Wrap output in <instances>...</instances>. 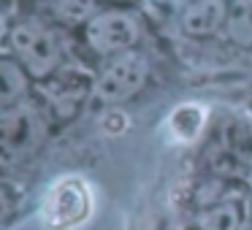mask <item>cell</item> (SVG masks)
Returning a JSON list of instances; mask_svg holds the SVG:
<instances>
[{"instance_id":"obj_1","label":"cell","mask_w":252,"mask_h":230,"mask_svg":"<svg viewBox=\"0 0 252 230\" xmlns=\"http://www.w3.org/2000/svg\"><path fill=\"white\" fill-rule=\"evenodd\" d=\"M8 44H11L14 60L25 68L30 79L55 76L63 65V41L55 28L38 19H17L8 30Z\"/></svg>"},{"instance_id":"obj_2","label":"cell","mask_w":252,"mask_h":230,"mask_svg":"<svg viewBox=\"0 0 252 230\" xmlns=\"http://www.w3.org/2000/svg\"><path fill=\"white\" fill-rule=\"evenodd\" d=\"M46 119L44 111L35 106H14L0 111V173L25 165L30 157L38 154L46 141Z\"/></svg>"},{"instance_id":"obj_3","label":"cell","mask_w":252,"mask_h":230,"mask_svg":"<svg viewBox=\"0 0 252 230\" xmlns=\"http://www.w3.org/2000/svg\"><path fill=\"white\" fill-rule=\"evenodd\" d=\"M93 211V195L84 179L63 176L46 190L41 203V222L46 230H73Z\"/></svg>"},{"instance_id":"obj_4","label":"cell","mask_w":252,"mask_h":230,"mask_svg":"<svg viewBox=\"0 0 252 230\" xmlns=\"http://www.w3.org/2000/svg\"><path fill=\"white\" fill-rule=\"evenodd\" d=\"M149 79V62L141 52H125V55L109 57L100 73L95 76L93 95L106 106H120L136 98Z\"/></svg>"},{"instance_id":"obj_5","label":"cell","mask_w":252,"mask_h":230,"mask_svg":"<svg viewBox=\"0 0 252 230\" xmlns=\"http://www.w3.org/2000/svg\"><path fill=\"white\" fill-rule=\"evenodd\" d=\"M141 38V22L130 11L109 8V11L93 14L84 22V41L100 57H117L133 52Z\"/></svg>"},{"instance_id":"obj_6","label":"cell","mask_w":252,"mask_h":230,"mask_svg":"<svg viewBox=\"0 0 252 230\" xmlns=\"http://www.w3.org/2000/svg\"><path fill=\"white\" fill-rule=\"evenodd\" d=\"M93 87H95V79H90L87 73L57 71L55 76L44 79V84L38 87L41 106H44V111L49 116L71 119V116H76V111L82 109L87 95H93Z\"/></svg>"},{"instance_id":"obj_7","label":"cell","mask_w":252,"mask_h":230,"mask_svg":"<svg viewBox=\"0 0 252 230\" xmlns=\"http://www.w3.org/2000/svg\"><path fill=\"white\" fill-rule=\"evenodd\" d=\"M252 211V198L241 192H220L198 208V230H244Z\"/></svg>"},{"instance_id":"obj_8","label":"cell","mask_w":252,"mask_h":230,"mask_svg":"<svg viewBox=\"0 0 252 230\" xmlns=\"http://www.w3.org/2000/svg\"><path fill=\"white\" fill-rule=\"evenodd\" d=\"M228 22L225 0H190L179 17V28L190 38H212Z\"/></svg>"},{"instance_id":"obj_9","label":"cell","mask_w":252,"mask_h":230,"mask_svg":"<svg viewBox=\"0 0 252 230\" xmlns=\"http://www.w3.org/2000/svg\"><path fill=\"white\" fill-rule=\"evenodd\" d=\"M217 157H225L228 165H252V122L230 119L222 130Z\"/></svg>"},{"instance_id":"obj_10","label":"cell","mask_w":252,"mask_h":230,"mask_svg":"<svg viewBox=\"0 0 252 230\" xmlns=\"http://www.w3.org/2000/svg\"><path fill=\"white\" fill-rule=\"evenodd\" d=\"M30 76L17 60L0 57V111H8L28 98Z\"/></svg>"},{"instance_id":"obj_11","label":"cell","mask_w":252,"mask_h":230,"mask_svg":"<svg viewBox=\"0 0 252 230\" xmlns=\"http://www.w3.org/2000/svg\"><path fill=\"white\" fill-rule=\"evenodd\" d=\"M230 44L252 49V0H233L228 6V22H225Z\"/></svg>"},{"instance_id":"obj_12","label":"cell","mask_w":252,"mask_h":230,"mask_svg":"<svg viewBox=\"0 0 252 230\" xmlns=\"http://www.w3.org/2000/svg\"><path fill=\"white\" fill-rule=\"evenodd\" d=\"M192 111H195V106H182V109H176L174 116H171V130H174L179 138H192V136H198V130H201L203 114L198 111V114L190 119Z\"/></svg>"},{"instance_id":"obj_13","label":"cell","mask_w":252,"mask_h":230,"mask_svg":"<svg viewBox=\"0 0 252 230\" xmlns=\"http://www.w3.org/2000/svg\"><path fill=\"white\" fill-rule=\"evenodd\" d=\"M55 11L65 22H87L93 11V0H55Z\"/></svg>"}]
</instances>
